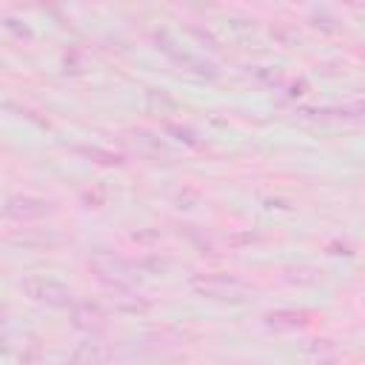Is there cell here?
Returning a JSON list of instances; mask_svg holds the SVG:
<instances>
[{
    "instance_id": "6da1fadb",
    "label": "cell",
    "mask_w": 365,
    "mask_h": 365,
    "mask_svg": "<svg viewBox=\"0 0 365 365\" xmlns=\"http://www.w3.org/2000/svg\"><path fill=\"white\" fill-rule=\"evenodd\" d=\"M191 291L205 297V299H217V302H245L254 288L237 274L211 271V274H194Z\"/></svg>"
},
{
    "instance_id": "7a4b0ae2",
    "label": "cell",
    "mask_w": 365,
    "mask_h": 365,
    "mask_svg": "<svg viewBox=\"0 0 365 365\" xmlns=\"http://www.w3.org/2000/svg\"><path fill=\"white\" fill-rule=\"evenodd\" d=\"M20 291L26 299L37 302V305H48V308H68L74 305V294L66 282L54 279V277H43V274H31L26 279H20Z\"/></svg>"
},
{
    "instance_id": "3957f363",
    "label": "cell",
    "mask_w": 365,
    "mask_h": 365,
    "mask_svg": "<svg viewBox=\"0 0 365 365\" xmlns=\"http://www.w3.org/2000/svg\"><path fill=\"white\" fill-rule=\"evenodd\" d=\"M91 271L97 274V279L114 294V291H131L134 288V277H137V265H131L128 259L117 257V254H94L91 257Z\"/></svg>"
},
{
    "instance_id": "277c9868",
    "label": "cell",
    "mask_w": 365,
    "mask_h": 365,
    "mask_svg": "<svg viewBox=\"0 0 365 365\" xmlns=\"http://www.w3.org/2000/svg\"><path fill=\"white\" fill-rule=\"evenodd\" d=\"M54 211V205L43 197H31V194H9L3 202V214L11 222H34L43 220Z\"/></svg>"
},
{
    "instance_id": "5b68a950",
    "label": "cell",
    "mask_w": 365,
    "mask_h": 365,
    "mask_svg": "<svg viewBox=\"0 0 365 365\" xmlns=\"http://www.w3.org/2000/svg\"><path fill=\"white\" fill-rule=\"evenodd\" d=\"M299 114H305V117H319V120H351V123H365V100H348V103L322 106V108H302Z\"/></svg>"
},
{
    "instance_id": "8992f818",
    "label": "cell",
    "mask_w": 365,
    "mask_h": 365,
    "mask_svg": "<svg viewBox=\"0 0 365 365\" xmlns=\"http://www.w3.org/2000/svg\"><path fill=\"white\" fill-rule=\"evenodd\" d=\"M262 322H265L268 331H277V334L302 331V328H308L311 314L308 311H297V308H277V311H268L262 317Z\"/></svg>"
},
{
    "instance_id": "52a82bcc",
    "label": "cell",
    "mask_w": 365,
    "mask_h": 365,
    "mask_svg": "<svg viewBox=\"0 0 365 365\" xmlns=\"http://www.w3.org/2000/svg\"><path fill=\"white\" fill-rule=\"evenodd\" d=\"M157 43H160V48H163L174 63H180L185 71H194V74H200V77H217V68H214L211 63L194 57L191 51H180V48H174V43H171L165 34H157Z\"/></svg>"
},
{
    "instance_id": "ba28073f",
    "label": "cell",
    "mask_w": 365,
    "mask_h": 365,
    "mask_svg": "<svg viewBox=\"0 0 365 365\" xmlns=\"http://www.w3.org/2000/svg\"><path fill=\"white\" fill-rule=\"evenodd\" d=\"M71 322H74V328H80L86 334H97L106 325V314H103V308L97 302L83 299V302L71 305Z\"/></svg>"
},
{
    "instance_id": "9c48e42d",
    "label": "cell",
    "mask_w": 365,
    "mask_h": 365,
    "mask_svg": "<svg viewBox=\"0 0 365 365\" xmlns=\"http://www.w3.org/2000/svg\"><path fill=\"white\" fill-rule=\"evenodd\" d=\"M111 305H114V311H120V314H145V311L151 308V302H148L145 297L134 294V291H114V294H111Z\"/></svg>"
},
{
    "instance_id": "30bf717a",
    "label": "cell",
    "mask_w": 365,
    "mask_h": 365,
    "mask_svg": "<svg viewBox=\"0 0 365 365\" xmlns=\"http://www.w3.org/2000/svg\"><path fill=\"white\" fill-rule=\"evenodd\" d=\"M108 359V348L103 342H83L74 354L68 365H106Z\"/></svg>"
},
{
    "instance_id": "8fae6325",
    "label": "cell",
    "mask_w": 365,
    "mask_h": 365,
    "mask_svg": "<svg viewBox=\"0 0 365 365\" xmlns=\"http://www.w3.org/2000/svg\"><path fill=\"white\" fill-rule=\"evenodd\" d=\"M74 151L83 154V157H88V160H94V163H100V165H123V163H125L123 154L106 151V148H100V145H77Z\"/></svg>"
},
{
    "instance_id": "7c38bea8",
    "label": "cell",
    "mask_w": 365,
    "mask_h": 365,
    "mask_svg": "<svg viewBox=\"0 0 365 365\" xmlns=\"http://www.w3.org/2000/svg\"><path fill=\"white\" fill-rule=\"evenodd\" d=\"M163 131H165V134H171L177 143L188 145V148H200V145H202V143L197 140L194 128H188V125H180V123H171V120H165V123H163Z\"/></svg>"
},
{
    "instance_id": "4fadbf2b",
    "label": "cell",
    "mask_w": 365,
    "mask_h": 365,
    "mask_svg": "<svg viewBox=\"0 0 365 365\" xmlns=\"http://www.w3.org/2000/svg\"><path fill=\"white\" fill-rule=\"evenodd\" d=\"M3 26H6L9 31H14L17 37H31V29H29L26 23H20V20H14V17H3Z\"/></svg>"
},
{
    "instance_id": "5bb4252c",
    "label": "cell",
    "mask_w": 365,
    "mask_h": 365,
    "mask_svg": "<svg viewBox=\"0 0 365 365\" xmlns=\"http://www.w3.org/2000/svg\"><path fill=\"white\" fill-rule=\"evenodd\" d=\"M305 91H308V83L305 80H297V83L288 86V97H302Z\"/></svg>"
},
{
    "instance_id": "9a60e30c",
    "label": "cell",
    "mask_w": 365,
    "mask_h": 365,
    "mask_svg": "<svg viewBox=\"0 0 365 365\" xmlns=\"http://www.w3.org/2000/svg\"><path fill=\"white\" fill-rule=\"evenodd\" d=\"M83 202H88V208H100V202H103V191H88V194H83Z\"/></svg>"
},
{
    "instance_id": "2e32d148",
    "label": "cell",
    "mask_w": 365,
    "mask_h": 365,
    "mask_svg": "<svg viewBox=\"0 0 365 365\" xmlns=\"http://www.w3.org/2000/svg\"><path fill=\"white\" fill-rule=\"evenodd\" d=\"M362 60H365V48H362Z\"/></svg>"
}]
</instances>
